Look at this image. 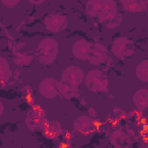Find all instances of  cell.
Returning a JSON list of instances; mask_svg holds the SVG:
<instances>
[{
  "label": "cell",
  "mask_w": 148,
  "mask_h": 148,
  "mask_svg": "<svg viewBox=\"0 0 148 148\" xmlns=\"http://www.w3.org/2000/svg\"><path fill=\"white\" fill-rule=\"evenodd\" d=\"M86 14L90 18L98 21L106 29H116L123 21V15L118 10L114 0H88Z\"/></svg>",
  "instance_id": "cell-1"
},
{
  "label": "cell",
  "mask_w": 148,
  "mask_h": 148,
  "mask_svg": "<svg viewBox=\"0 0 148 148\" xmlns=\"http://www.w3.org/2000/svg\"><path fill=\"white\" fill-rule=\"evenodd\" d=\"M58 53H59L58 42L51 37H45L38 43L35 50V58L42 65L49 66L56 60Z\"/></svg>",
  "instance_id": "cell-2"
},
{
  "label": "cell",
  "mask_w": 148,
  "mask_h": 148,
  "mask_svg": "<svg viewBox=\"0 0 148 148\" xmlns=\"http://www.w3.org/2000/svg\"><path fill=\"white\" fill-rule=\"evenodd\" d=\"M83 83L91 92L105 94L109 91V79L106 74L99 69H90L86 73Z\"/></svg>",
  "instance_id": "cell-3"
},
{
  "label": "cell",
  "mask_w": 148,
  "mask_h": 148,
  "mask_svg": "<svg viewBox=\"0 0 148 148\" xmlns=\"http://www.w3.org/2000/svg\"><path fill=\"white\" fill-rule=\"evenodd\" d=\"M47 121L46 112L39 106L30 109L25 116V125L32 132H43Z\"/></svg>",
  "instance_id": "cell-4"
},
{
  "label": "cell",
  "mask_w": 148,
  "mask_h": 148,
  "mask_svg": "<svg viewBox=\"0 0 148 148\" xmlns=\"http://www.w3.org/2000/svg\"><path fill=\"white\" fill-rule=\"evenodd\" d=\"M111 52L117 59L120 60L128 59L134 53V43L127 37L124 36L118 37L112 42Z\"/></svg>",
  "instance_id": "cell-5"
},
{
  "label": "cell",
  "mask_w": 148,
  "mask_h": 148,
  "mask_svg": "<svg viewBox=\"0 0 148 148\" xmlns=\"http://www.w3.org/2000/svg\"><path fill=\"white\" fill-rule=\"evenodd\" d=\"M98 128V123L89 114L77 117L73 123V132L77 135H91Z\"/></svg>",
  "instance_id": "cell-6"
},
{
  "label": "cell",
  "mask_w": 148,
  "mask_h": 148,
  "mask_svg": "<svg viewBox=\"0 0 148 148\" xmlns=\"http://www.w3.org/2000/svg\"><path fill=\"white\" fill-rule=\"evenodd\" d=\"M43 24L47 31L58 34V32L64 31L67 28L68 21H67L66 15H62L59 13H52V14L46 15L43 18Z\"/></svg>",
  "instance_id": "cell-7"
},
{
  "label": "cell",
  "mask_w": 148,
  "mask_h": 148,
  "mask_svg": "<svg viewBox=\"0 0 148 148\" xmlns=\"http://www.w3.org/2000/svg\"><path fill=\"white\" fill-rule=\"evenodd\" d=\"M108 59H109V50L106 49V46L97 42L91 43L89 56H88V61L91 65L99 66V65L105 64Z\"/></svg>",
  "instance_id": "cell-8"
},
{
  "label": "cell",
  "mask_w": 148,
  "mask_h": 148,
  "mask_svg": "<svg viewBox=\"0 0 148 148\" xmlns=\"http://www.w3.org/2000/svg\"><path fill=\"white\" fill-rule=\"evenodd\" d=\"M84 75L86 73L83 72L82 68H80L79 66L72 65V66L66 67L61 72V80L67 81L75 86H80L84 81Z\"/></svg>",
  "instance_id": "cell-9"
},
{
  "label": "cell",
  "mask_w": 148,
  "mask_h": 148,
  "mask_svg": "<svg viewBox=\"0 0 148 148\" xmlns=\"http://www.w3.org/2000/svg\"><path fill=\"white\" fill-rule=\"evenodd\" d=\"M58 80H56L54 77H45L40 81L39 87H38V91L39 94L47 99H52L54 97H57L59 95L58 92V87H57Z\"/></svg>",
  "instance_id": "cell-10"
},
{
  "label": "cell",
  "mask_w": 148,
  "mask_h": 148,
  "mask_svg": "<svg viewBox=\"0 0 148 148\" xmlns=\"http://www.w3.org/2000/svg\"><path fill=\"white\" fill-rule=\"evenodd\" d=\"M57 87H58L59 96H61L65 99H73V98L79 97V95H80L79 86L72 84L67 81H64V80L58 81Z\"/></svg>",
  "instance_id": "cell-11"
},
{
  "label": "cell",
  "mask_w": 148,
  "mask_h": 148,
  "mask_svg": "<svg viewBox=\"0 0 148 148\" xmlns=\"http://www.w3.org/2000/svg\"><path fill=\"white\" fill-rule=\"evenodd\" d=\"M91 43L87 39H77L72 45V53L79 60H88Z\"/></svg>",
  "instance_id": "cell-12"
},
{
  "label": "cell",
  "mask_w": 148,
  "mask_h": 148,
  "mask_svg": "<svg viewBox=\"0 0 148 148\" xmlns=\"http://www.w3.org/2000/svg\"><path fill=\"white\" fill-rule=\"evenodd\" d=\"M133 104L139 111H145L148 109V88L140 87L133 95Z\"/></svg>",
  "instance_id": "cell-13"
},
{
  "label": "cell",
  "mask_w": 148,
  "mask_h": 148,
  "mask_svg": "<svg viewBox=\"0 0 148 148\" xmlns=\"http://www.w3.org/2000/svg\"><path fill=\"white\" fill-rule=\"evenodd\" d=\"M120 3L126 13H141L147 10L145 0H120Z\"/></svg>",
  "instance_id": "cell-14"
},
{
  "label": "cell",
  "mask_w": 148,
  "mask_h": 148,
  "mask_svg": "<svg viewBox=\"0 0 148 148\" xmlns=\"http://www.w3.org/2000/svg\"><path fill=\"white\" fill-rule=\"evenodd\" d=\"M35 54H32L31 52H21L15 50L13 52V62L16 66H29L31 64V61L34 60Z\"/></svg>",
  "instance_id": "cell-15"
},
{
  "label": "cell",
  "mask_w": 148,
  "mask_h": 148,
  "mask_svg": "<svg viewBox=\"0 0 148 148\" xmlns=\"http://www.w3.org/2000/svg\"><path fill=\"white\" fill-rule=\"evenodd\" d=\"M10 77H12V69L9 67L8 60L5 57H0V81H1V87H5Z\"/></svg>",
  "instance_id": "cell-16"
},
{
  "label": "cell",
  "mask_w": 148,
  "mask_h": 148,
  "mask_svg": "<svg viewBox=\"0 0 148 148\" xmlns=\"http://www.w3.org/2000/svg\"><path fill=\"white\" fill-rule=\"evenodd\" d=\"M43 133L45 136L50 138V139H56L59 136V134L61 133V125L58 120H51L47 121L45 128L43 130Z\"/></svg>",
  "instance_id": "cell-17"
},
{
  "label": "cell",
  "mask_w": 148,
  "mask_h": 148,
  "mask_svg": "<svg viewBox=\"0 0 148 148\" xmlns=\"http://www.w3.org/2000/svg\"><path fill=\"white\" fill-rule=\"evenodd\" d=\"M134 73L139 81H141L143 83H148V59L141 60L135 66Z\"/></svg>",
  "instance_id": "cell-18"
},
{
  "label": "cell",
  "mask_w": 148,
  "mask_h": 148,
  "mask_svg": "<svg viewBox=\"0 0 148 148\" xmlns=\"http://www.w3.org/2000/svg\"><path fill=\"white\" fill-rule=\"evenodd\" d=\"M21 0H1V3L7 8H14L20 3Z\"/></svg>",
  "instance_id": "cell-19"
},
{
  "label": "cell",
  "mask_w": 148,
  "mask_h": 148,
  "mask_svg": "<svg viewBox=\"0 0 148 148\" xmlns=\"http://www.w3.org/2000/svg\"><path fill=\"white\" fill-rule=\"evenodd\" d=\"M88 113H89V116L92 117V118H95V117L97 116V112H96V110H95L94 108H89V109H88Z\"/></svg>",
  "instance_id": "cell-20"
},
{
  "label": "cell",
  "mask_w": 148,
  "mask_h": 148,
  "mask_svg": "<svg viewBox=\"0 0 148 148\" xmlns=\"http://www.w3.org/2000/svg\"><path fill=\"white\" fill-rule=\"evenodd\" d=\"M30 3H32V5H35V6H39V5H42V3H44L45 2V0H28Z\"/></svg>",
  "instance_id": "cell-21"
},
{
  "label": "cell",
  "mask_w": 148,
  "mask_h": 148,
  "mask_svg": "<svg viewBox=\"0 0 148 148\" xmlns=\"http://www.w3.org/2000/svg\"><path fill=\"white\" fill-rule=\"evenodd\" d=\"M2 113H3V103L0 102V116H2Z\"/></svg>",
  "instance_id": "cell-22"
},
{
  "label": "cell",
  "mask_w": 148,
  "mask_h": 148,
  "mask_svg": "<svg viewBox=\"0 0 148 148\" xmlns=\"http://www.w3.org/2000/svg\"><path fill=\"white\" fill-rule=\"evenodd\" d=\"M146 1V7H147V10H148V0H145Z\"/></svg>",
  "instance_id": "cell-23"
}]
</instances>
